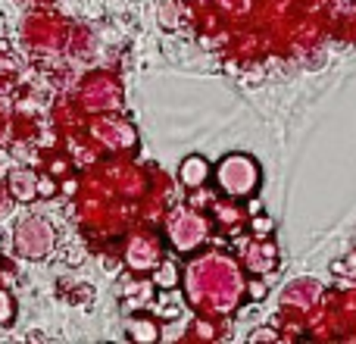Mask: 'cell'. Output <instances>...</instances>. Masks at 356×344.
Listing matches in <instances>:
<instances>
[{
  "label": "cell",
  "mask_w": 356,
  "mask_h": 344,
  "mask_svg": "<svg viewBox=\"0 0 356 344\" xmlns=\"http://www.w3.org/2000/svg\"><path fill=\"white\" fill-rule=\"evenodd\" d=\"M216 182H219V188L225 191V194L247 197V194H253L259 185V166H257V160H250V157L232 154L216 166Z\"/></svg>",
  "instance_id": "1"
},
{
  "label": "cell",
  "mask_w": 356,
  "mask_h": 344,
  "mask_svg": "<svg viewBox=\"0 0 356 344\" xmlns=\"http://www.w3.org/2000/svg\"><path fill=\"white\" fill-rule=\"evenodd\" d=\"M188 219H191V213H175V219L169 222V238H172L175 251H194L207 238V222L200 216H194V222H191L194 228H188Z\"/></svg>",
  "instance_id": "2"
},
{
  "label": "cell",
  "mask_w": 356,
  "mask_h": 344,
  "mask_svg": "<svg viewBox=\"0 0 356 344\" xmlns=\"http://www.w3.org/2000/svg\"><path fill=\"white\" fill-rule=\"evenodd\" d=\"M38 226H41V222L31 219V222H22L16 232V247L25 253V257H41V253L47 251V241H38V235H35Z\"/></svg>",
  "instance_id": "3"
},
{
  "label": "cell",
  "mask_w": 356,
  "mask_h": 344,
  "mask_svg": "<svg viewBox=\"0 0 356 344\" xmlns=\"http://www.w3.org/2000/svg\"><path fill=\"white\" fill-rule=\"evenodd\" d=\"M178 178H181L184 188H200L209 178V163L203 157H188V160L178 166Z\"/></svg>",
  "instance_id": "4"
},
{
  "label": "cell",
  "mask_w": 356,
  "mask_h": 344,
  "mask_svg": "<svg viewBox=\"0 0 356 344\" xmlns=\"http://www.w3.org/2000/svg\"><path fill=\"white\" fill-rule=\"evenodd\" d=\"M10 191H13V197H16V201H35V197H38V178L31 175L29 169L13 172Z\"/></svg>",
  "instance_id": "5"
},
{
  "label": "cell",
  "mask_w": 356,
  "mask_h": 344,
  "mask_svg": "<svg viewBox=\"0 0 356 344\" xmlns=\"http://www.w3.org/2000/svg\"><path fill=\"white\" fill-rule=\"evenodd\" d=\"M266 295H269L266 282H259V279H250V282H247V297H250V301H266Z\"/></svg>",
  "instance_id": "6"
},
{
  "label": "cell",
  "mask_w": 356,
  "mask_h": 344,
  "mask_svg": "<svg viewBox=\"0 0 356 344\" xmlns=\"http://www.w3.org/2000/svg\"><path fill=\"white\" fill-rule=\"evenodd\" d=\"M10 320H13V297L0 288V326H3V322H10Z\"/></svg>",
  "instance_id": "7"
},
{
  "label": "cell",
  "mask_w": 356,
  "mask_h": 344,
  "mask_svg": "<svg viewBox=\"0 0 356 344\" xmlns=\"http://www.w3.org/2000/svg\"><path fill=\"white\" fill-rule=\"evenodd\" d=\"M278 332L275 329H257V332H250V341H275Z\"/></svg>",
  "instance_id": "8"
},
{
  "label": "cell",
  "mask_w": 356,
  "mask_h": 344,
  "mask_svg": "<svg viewBox=\"0 0 356 344\" xmlns=\"http://www.w3.org/2000/svg\"><path fill=\"white\" fill-rule=\"evenodd\" d=\"M156 285H163V288H169V285H175V272H172V266L166 263V269L156 276Z\"/></svg>",
  "instance_id": "9"
},
{
  "label": "cell",
  "mask_w": 356,
  "mask_h": 344,
  "mask_svg": "<svg viewBox=\"0 0 356 344\" xmlns=\"http://www.w3.org/2000/svg\"><path fill=\"white\" fill-rule=\"evenodd\" d=\"M54 191H56V185L50 182V178H41V182H38V197H54Z\"/></svg>",
  "instance_id": "10"
},
{
  "label": "cell",
  "mask_w": 356,
  "mask_h": 344,
  "mask_svg": "<svg viewBox=\"0 0 356 344\" xmlns=\"http://www.w3.org/2000/svg\"><path fill=\"white\" fill-rule=\"evenodd\" d=\"M253 222H257L259 232H269V228H272V219H266V216H253Z\"/></svg>",
  "instance_id": "11"
},
{
  "label": "cell",
  "mask_w": 356,
  "mask_h": 344,
  "mask_svg": "<svg viewBox=\"0 0 356 344\" xmlns=\"http://www.w3.org/2000/svg\"><path fill=\"white\" fill-rule=\"evenodd\" d=\"M247 210H250V216H253V213H259V210H263V203H259V201H250V203H247Z\"/></svg>",
  "instance_id": "12"
}]
</instances>
